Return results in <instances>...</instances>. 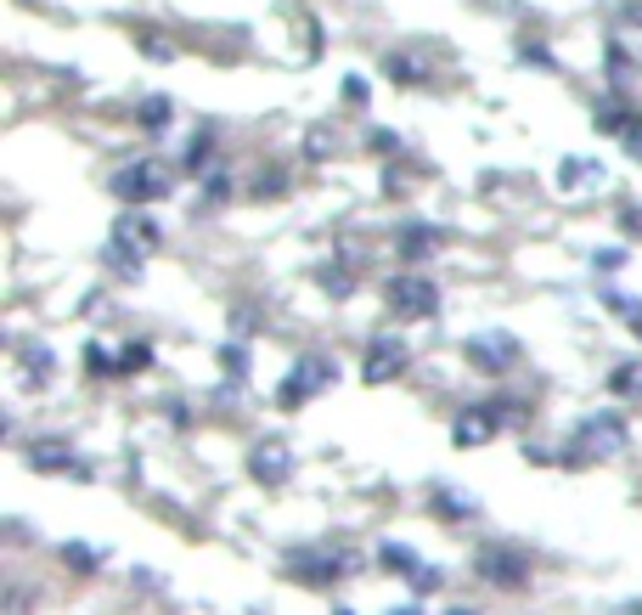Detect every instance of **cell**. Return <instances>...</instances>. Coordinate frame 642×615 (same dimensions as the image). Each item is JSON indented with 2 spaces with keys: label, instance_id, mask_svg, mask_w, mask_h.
I'll return each instance as SVG.
<instances>
[{
  "label": "cell",
  "instance_id": "1",
  "mask_svg": "<svg viewBox=\"0 0 642 615\" xmlns=\"http://www.w3.org/2000/svg\"><path fill=\"white\" fill-rule=\"evenodd\" d=\"M519 418V407H513V396H490V401H468V407H457V418H451V441L463 446V452H474V446H485V441H497L508 423Z\"/></svg>",
  "mask_w": 642,
  "mask_h": 615
},
{
  "label": "cell",
  "instance_id": "2",
  "mask_svg": "<svg viewBox=\"0 0 642 615\" xmlns=\"http://www.w3.org/2000/svg\"><path fill=\"white\" fill-rule=\"evenodd\" d=\"M108 186H113V198H119L124 209H146V204H159V198L175 193V175H170L159 159H135V164H119V170L108 175Z\"/></svg>",
  "mask_w": 642,
  "mask_h": 615
},
{
  "label": "cell",
  "instance_id": "3",
  "mask_svg": "<svg viewBox=\"0 0 642 615\" xmlns=\"http://www.w3.org/2000/svg\"><path fill=\"white\" fill-rule=\"evenodd\" d=\"M383 305L401 322H428V316H439V282L423 277V271H401V277H389Z\"/></svg>",
  "mask_w": 642,
  "mask_h": 615
},
{
  "label": "cell",
  "instance_id": "4",
  "mask_svg": "<svg viewBox=\"0 0 642 615\" xmlns=\"http://www.w3.org/2000/svg\"><path fill=\"white\" fill-rule=\"evenodd\" d=\"M338 378V367H333V356H322V350H311V356H300L293 362V373L276 385V407H287V412H300L305 401H316L327 385Z\"/></svg>",
  "mask_w": 642,
  "mask_h": 615
},
{
  "label": "cell",
  "instance_id": "5",
  "mask_svg": "<svg viewBox=\"0 0 642 615\" xmlns=\"http://www.w3.org/2000/svg\"><path fill=\"white\" fill-rule=\"evenodd\" d=\"M569 446H575L569 463H580V457H614V452L625 446V418H620L614 407L586 412V418L575 423V441H569Z\"/></svg>",
  "mask_w": 642,
  "mask_h": 615
},
{
  "label": "cell",
  "instance_id": "6",
  "mask_svg": "<svg viewBox=\"0 0 642 615\" xmlns=\"http://www.w3.org/2000/svg\"><path fill=\"white\" fill-rule=\"evenodd\" d=\"M463 356H468V367H479V373H508V367H519L524 345L508 334V327H479V334L463 339Z\"/></svg>",
  "mask_w": 642,
  "mask_h": 615
},
{
  "label": "cell",
  "instance_id": "7",
  "mask_svg": "<svg viewBox=\"0 0 642 615\" xmlns=\"http://www.w3.org/2000/svg\"><path fill=\"white\" fill-rule=\"evenodd\" d=\"M406 367H412V345L401 334H378L361 356V385H394Z\"/></svg>",
  "mask_w": 642,
  "mask_h": 615
},
{
  "label": "cell",
  "instance_id": "8",
  "mask_svg": "<svg viewBox=\"0 0 642 615\" xmlns=\"http://www.w3.org/2000/svg\"><path fill=\"white\" fill-rule=\"evenodd\" d=\"M113 244H124V249H135V255H159V244H164V226L146 215V209H119V220H113V231H108Z\"/></svg>",
  "mask_w": 642,
  "mask_h": 615
},
{
  "label": "cell",
  "instance_id": "9",
  "mask_svg": "<svg viewBox=\"0 0 642 615\" xmlns=\"http://www.w3.org/2000/svg\"><path fill=\"white\" fill-rule=\"evenodd\" d=\"M249 475H254L260 486H287V481H293V446H287V441H260V446L249 452Z\"/></svg>",
  "mask_w": 642,
  "mask_h": 615
},
{
  "label": "cell",
  "instance_id": "10",
  "mask_svg": "<svg viewBox=\"0 0 642 615\" xmlns=\"http://www.w3.org/2000/svg\"><path fill=\"white\" fill-rule=\"evenodd\" d=\"M479 576H485L490 587H524V582H530V559L513 553V548H485V553H479Z\"/></svg>",
  "mask_w": 642,
  "mask_h": 615
},
{
  "label": "cell",
  "instance_id": "11",
  "mask_svg": "<svg viewBox=\"0 0 642 615\" xmlns=\"http://www.w3.org/2000/svg\"><path fill=\"white\" fill-rule=\"evenodd\" d=\"M603 68H609V90H614V97H631V85H636V52H631L620 34L603 45Z\"/></svg>",
  "mask_w": 642,
  "mask_h": 615
},
{
  "label": "cell",
  "instance_id": "12",
  "mask_svg": "<svg viewBox=\"0 0 642 615\" xmlns=\"http://www.w3.org/2000/svg\"><path fill=\"white\" fill-rule=\"evenodd\" d=\"M439 244H446V231L428 226V220H406V226H401V260H406V266H423Z\"/></svg>",
  "mask_w": 642,
  "mask_h": 615
},
{
  "label": "cell",
  "instance_id": "13",
  "mask_svg": "<svg viewBox=\"0 0 642 615\" xmlns=\"http://www.w3.org/2000/svg\"><path fill=\"white\" fill-rule=\"evenodd\" d=\"M175 125V102L164 97V90H146V97L135 102V130L141 136H170Z\"/></svg>",
  "mask_w": 642,
  "mask_h": 615
},
{
  "label": "cell",
  "instance_id": "14",
  "mask_svg": "<svg viewBox=\"0 0 642 615\" xmlns=\"http://www.w3.org/2000/svg\"><path fill=\"white\" fill-rule=\"evenodd\" d=\"M598 186H603V164L598 159H564L558 164V193H598Z\"/></svg>",
  "mask_w": 642,
  "mask_h": 615
},
{
  "label": "cell",
  "instance_id": "15",
  "mask_svg": "<svg viewBox=\"0 0 642 615\" xmlns=\"http://www.w3.org/2000/svg\"><path fill=\"white\" fill-rule=\"evenodd\" d=\"M383 74L401 85V90H406V85H428V68H423L417 52H389V57H383Z\"/></svg>",
  "mask_w": 642,
  "mask_h": 615
},
{
  "label": "cell",
  "instance_id": "16",
  "mask_svg": "<svg viewBox=\"0 0 642 615\" xmlns=\"http://www.w3.org/2000/svg\"><path fill=\"white\" fill-rule=\"evenodd\" d=\"M356 271H361V266H350V260H327V266H316V277H322V289H327L333 300H344V294H356Z\"/></svg>",
  "mask_w": 642,
  "mask_h": 615
},
{
  "label": "cell",
  "instance_id": "17",
  "mask_svg": "<svg viewBox=\"0 0 642 615\" xmlns=\"http://www.w3.org/2000/svg\"><path fill=\"white\" fill-rule=\"evenodd\" d=\"M102 266H108L113 277H124V282H130V277H141V271H146V255H135V249H124V244H113V238H108V244H102Z\"/></svg>",
  "mask_w": 642,
  "mask_h": 615
},
{
  "label": "cell",
  "instance_id": "18",
  "mask_svg": "<svg viewBox=\"0 0 642 615\" xmlns=\"http://www.w3.org/2000/svg\"><path fill=\"white\" fill-rule=\"evenodd\" d=\"M52 373H57L52 345H29L23 350V385H52Z\"/></svg>",
  "mask_w": 642,
  "mask_h": 615
},
{
  "label": "cell",
  "instance_id": "19",
  "mask_svg": "<svg viewBox=\"0 0 642 615\" xmlns=\"http://www.w3.org/2000/svg\"><path fill=\"white\" fill-rule=\"evenodd\" d=\"M609 390H614L620 401H636V396H642V362H620V367L609 373Z\"/></svg>",
  "mask_w": 642,
  "mask_h": 615
},
{
  "label": "cell",
  "instance_id": "20",
  "mask_svg": "<svg viewBox=\"0 0 642 615\" xmlns=\"http://www.w3.org/2000/svg\"><path fill=\"white\" fill-rule=\"evenodd\" d=\"M237 193V181H231V170L226 164H215L209 175H204V204H226Z\"/></svg>",
  "mask_w": 642,
  "mask_h": 615
},
{
  "label": "cell",
  "instance_id": "21",
  "mask_svg": "<svg viewBox=\"0 0 642 615\" xmlns=\"http://www.w3.org/2000/svg\"><path fill=\"white\" fill-rule=\"evenodd\" d=\"M146 367H153V339H130L119 350V373H146Z\"/></svg>",
  "mask_w": 642,
  "mask_h": 615
},
{
  "label": "cell",
  "instance_id": "22",
  "mask_svg": "<svg viewBox=\"0 0 642 615\" xmlns=\"http://www.w3.org/2000/svg\"><path fill=\"white\" fill-rule=\"evenodd\" d=\"M249 193H254V198H282V193H287V170H282V164H265Z\"/></svg>",
  "mask_w": 642,
  "mask_h": 615
},
{
  "label": "cell",
  "instance_id": "23",
  "mask_svg": "<svg viewBox=\"0 0 642 615\" xmlns=\"http://www.w3.org/2000/svg\"><path fill=\"white\" fill-rule=\"evenodd\" d=\"M220 367L231 373V385H237V390L249 385V350H242V345H220Z\"/></svg>",
  "mask_w": 642,
  "mask_h": 615
},
{
  "label": "cell",
  "instance_id": "24",
  "mask_svg": "<svg viewBox=\"0 0 642 615\" xmlns=\"http://www.w3.org/2000/svg\"><path fill=\"white\" fill-rule=\"evenodd\" d=\"M383 564H389V571H401V576H417V571H423L417 553H412V548H401V542H383Z\"/></svg>",
  "mask_w": 642,
  "mask_h": 615
},
{
  "label": "cell",
  "instance_id": "25",
  "mask_svg": "<svg viewBox=\"0 0 642 615\" xmlns=\"http://www.w3.org/2000/svg\"><path fill=\"white\" fill-rule=\"evenodd\" d=\"M338 153V136H333V125H316L311 136H305V159H333Z\"/></svg>",
  "mask_w": 642,
  "mask_h": 615
},
{
  "label": "cell",
  "instance_id": "26",
  "mask_svg": "<svg viewBox=\"0 0 642 615\" xmlns=\"http://www.w3.org/2000/svg\"><path fill=\"white\" fill-rule=\"evenodd\" d=\"M519 63H524V68H558V57H553V45H547V40H541V45L524 40V45H519Z\"/></svg>",
  "mask_w": 642,
  "mask_h": 615
},
{
  "label": "cell",
  "instance_id": "27",
  "mask_svg": "<svg viewBox=\"0 0 642 615\" xmlns=\"http://www.w3.org/2000/svg\"><path fill=\"white\" fill-rule=\"evenodd\" d=\"M338 85H344V102H350V108H367L372 102V79L367 74H344Z\"/></svg>",
  "mask_w": 642,
  "mask_h": 615
},
{
  "label": "cell",
  "instance_id": "28",
  "mask_svg": "<svg viewBox=\"0 0 642 615\" xmlns=\"http://www.w3.org/2000/svg\"><path fill=\"white\" fill-rule=\"evenodd\" d=\"M620 148H625V159L642 164V108H631V119H625V130H620Z\"/></svg>",
  "mask_w": 642,
  "mask_h": 615
},
{
  "label": "cell",
  "instance_id": "29",
  "mask_svg": "<svg viewBox=\"0 0 642 615\" xmlns=\"http://www.w3.org/2000/svg\"><path fill=\"white\" fill-rule=\"evenodd\" d=\"M85 373L90 378H108V373H119V356H108L102 345H85Z\"/></svg>",
  "mask_w": 642,
  "mask_h": 615
},
{
  "label": "cell",
  "instance_id": "30",
  "mask_svg": "<svg viewBox=\"0 0 642 615\" xmlns=\"http://www.w3.org/2000/svg\"><path fill=\"white\" fill-rule=\"evenodd\" d=\"M45 452H29V463L34 468H68V446L63 441H40Z\"/></svg>",
  "mask_w": 642,
  "mask_h": 615
},
{
  "label": "cell",
  "instance_id": "31",
  "mask_svg": "<svg viewBox=\"0 0 642 615\" xmlns=\"http://www.w3.org/2000/svg\"><path fill=\"white\" fill-rule=\"evenodd\" d=\"M609 305H614V316L631 327V334H642V300H614V294H609Z\"/></svg>",
  "mask_w": 642,
  "mask_h": 615
},
{
  "label": "cell",
  "instance_id": "32",
  "mask_svg": "<svg viewBox=\"0 0 642 615\" xmlns=\"http://www.w3.org/2000/svg\"><path fill=\"white\" fill-rule=\"evenodd\" d=\"M141 52L153 57V63H175V45H170L164 34H141Z\"/></svg>",
  "mask_w": 642,
  "mask_h": 615
},
{
  "label": "cell",
  "instance_id": "33",
  "mask_svg": "<svg viewBox=\"0 0 642 615\" xmlns=\"http://www.w3.org/2000/svg\"><path fill=\"white\" fill-rule=\"evenodd\" d=\"M63 559H68V571H96V564H102L96 548H63Z\"/></svg>",
  "mask_w": 642,
  "mask_h": 615
},
{
  "label": "cell",
  "instance_id": "34",
  "mask_svg": "<svg viewBox=\"0 0 642 615\" xmlns=\"http://www.w3.org/2000/svg\"><path fill=\"white\" fill-rule=\"evenodd\" d=\"M439 514H451V519H474V503L468 497H434Z\"/></svg>",
  "mask_w": 642,
  "mask_h": 615
},
{
  "label": "cell",
  "instance_id": "35",
  "mask_svg": "<svg viewBox=\"0 0 642 615\" xmlns=\"http://www.w3.org/2000/svg\"><path fill=\"white\" fill-rule=\"evenodd\" d=\"M591 266H598L603 277H614V271L625 266V249H598V255H591Z\"/></svg>",
  "mask_w": 642,
  "mask_h": 615
},
{
  "label": "cell",
  "instance_id": "36",
  "mask_svg": "<svg viewBox=\"0 0 642 615\" xmlns=\"http://www.w3.org/2000/svg\"><path fill=\"white\" fill-rule=\"evenodd\" d=\"M620 231H625V238H642V204H625L620 209Z\"/></svg>",
  "mask_w": 642,
  "mask_h": 615
},
{
  "label": "cell",
  "instance_id": "37",
  "mask_svg": "<svg viewBox=\"0 0 642 615\" xmlns=\"http://www.w3.org/2000/svg\"><path fill=\"white\" fill-rule=\"evenodd\" d=\"M372 148H378V153H401V136H394L389 125H378V130H372Z\"/></svg>",
  "mask_w": 642,
  "mask_h": 615
},
{
  "label": "cell",
  "instance_id": "38",
  "mask_svg": "<svg viewBox=\"0 0 642 615\" xmlns=\"http://www.w3.org/2000/svg\"><path fill=\"white\" fill-rule=\"evenodd\" d=\"M394 615H417V604H406V609H394Z\"/></svg>",
  "mask_w": 642,
  "mask_h": 615
},
{
  "label": "cell",
  "instance_id": "39",
  "mask_svg": "<svg viewBox=\"0 0 642 615\" xmlns=\"http://www.w3.org/2000/svg\"><path fill=\"white\" fill-rule=\"evenodd\" d=\"M446 615H474V609H446Z\"/></svg>",
  "mask_w": 642,
  "mask_h": 615
}]
</instances>
